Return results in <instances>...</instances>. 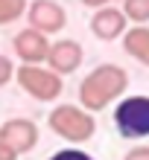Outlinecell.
<instances>
[{"label":"cell","mask_w":149,"mask_h":160,"mask_svg":"<svg viewBox=\"0 0 149 160\" xmlns=\"http://www.w3.org/2000/svg\"><path fill=\"white\" fill-rule=\"evenodd\" d=\"M79 3H82V6H88V9H94V12H97V9H105V6H111V0H79Z\"/></svg>","instance_id":"e0dca14e"},{"label":"cell","mask_w":149,"mask_h":160,"mask_svg":"<svg viewBox=\"0 0 149 160\" xmlns=\"http://www.w3.org/2000/svg\"><path fill=\"white\" fill-rule=\"evenodd\" d=\"M123 160H149V146H135V148H129Z\"/></svg>","instance_id":"9a60e30c"},{"label":"cell","mask_w":149,"mask_h":160,"mask_svg":"<svg viewBox=\"0 0 149 160\" xmlns=\"http://www.w3.org/2000/svg\"><path fill=\"white\" fill-rule=\"evenodd\" d=\"M24 12H29L26 0H0V26L15 23L18 18H24Z\"/></svg>","instance_id":"8fae6325"},{"label":"cell","mask_w":149,"mask_h":160,"mask_svg":"<svg viewBox=\"0 0 149 160\" xmlns=\"http://www.w3.org/2000/svg\"><path fill=\"white\" fill-rule=\"evenodd\" d=\"M114 125L120 137L126 140H143L149 137V96H126L117 102Z\"/></svg>","instance_id":"277c9868"},{"label":"cell","mask_w":149,"mask_h":160,"mask_svg":"<svg viewBox=\"0 0 149 160\" xmlns=\"http://www.w3.org/2000/svg\"><path fill=\"white\" fill-rule=\"evenodd\" d=\"M15 73H18V67L12 64V58H6V55H0V88H6L9 82L15 79Z\"/></svg>","instance_id":"4fadbf2b"},{"label":"cell","mask_w":149,"mask_h":160,"mask_svg":"<svg viewBox=\"0 0 149 160\" xmlns=\"http://www.w3.org/2000/svg\"><path fill=\"white\" fill-rule=\"evenodd\" d=\"M123 12L135 26L149 23V0H123Z\"/></svg>","instance_id":"7c38bea8"},{"label":"cell","mask_w":149,"mask_h":160,"mask_svg":"<svg viewBox=\"0 0 149 160\" xmlns=\"http://www.w3.org/2000/svg\"><path fill=\"white\" fill-rule=\"evenodd\" d=\"M129 88V73L117 64H99L88 73L79 84V105L91 111V114H99L105 111L114 99H120Z\"/></svg>","instance_id":"6da1fadb"},{"label":"cell","mask_w":149,"mask_h":160,"mask_svg":"<svg viewBox=\"0 0 149 160\" xmlns=\"http://www.w3.org/2000/svg\"><path fill=\"white\" fill-rule=\"evenodd\" d=\"M123 50L135 61H141L143 67H149V26H132V29H126Z\"/></svg>","instance_id":"30bf717a"},{"label":"cell","mask_w":149,"mask_h":160,"mask_svg":"<svg viewBox=\"0 0 149 160\" xmlns=\"http://www.w3.org/2000/svg\"><path fill=\"white\" fill-rule=\"evenodd\" d=\"M18 157H21V154H18L6 140H0V160H18Z\"/></svg>","instance_id":"2e32d148"},{"label":"cell","mask_w":149,"mask_h":160,"mask_svg":"<svg viewBox=\"0 0 149 160\" xmlns=\"http://www.w3.org/2000/svg\"><path fill=\"white\" fill-rule=\"evenodd\" d=\"M47 125L56 137L67 140L70 146H82L97 134V119L91 111L79 105H56L47 117Z\"/></svg>","instance_id":"7a4b0ae2"},{"label":"cell","mask_w":149,"mask_h":160,"mask_svg":"<svg viewBox=\"0 0 149 160\" xmlns=\"http://www.w3.org/2000/svg\"><path fill=\"white\" fill-rule=\"evenodd\" d=\"M0 140H6L18 154H29L38 146V125L32 119H24V117L6 119L0 125Z\"/></svg>","instance_id":"ba28073f"},{"label":"cell","mask_w":149,"mask_h":160,"mask_svg":"<svg viewBox=\"0 0 149 160\" xmlns=\"http://www.w3.org/2000/svg\"><path fill=\"white\" fill-rule=\"evenodd\" d=\"M50 160H94L88 152H82V148H61V152H56Z\"/></svg>","instance_id":"5bb4252c"},{"label":"cell","mask_w":149,"mask_h":160,"mask_svg":"<svg viewBox=\"0 0 149 160\" xmlns=\"http://www.w3.org/2000/svg\"><path fill=\"white\" fill-rule=\"evenodd\" d=\"M129 29V18L123 12V6H105V9H97L91 15V32L97 35L99 41H117L123 38Z\"/></svg>","instance_id":"9c48e42d"},{"label":"cell","mask_w":149,"mask_h":160,"mask_svg":"<svg viewBox=\"0 0 149 160\" xmlns=\"http://www.w3.org/2000/svg\"><path fill=\"white\" fill-rule=\"evenodd\" d=\"M82 58H85V50H82L79 41L73 38H61V41H53L50 47V55H47V67L59 76H70L82 67Z\"/></svg>","instance_id":"52a82bcc"},{"label":"cell","mask_w":149,"mask_h":160,"mask_svg":"<svg viewBox=\"0 0 149 160\" xmlns=\"http://www.w3.org/2000/svg\"><path fill=\"white\" fill-rule=\"evenodd\" d=\"M26 18H29L32 29H38L44 35H59L64 26H67V12H64V6H59L56 0H32Z\"/></svg>","instance_id":"5b68a950"},{"label":"cell","mask_w":149,"mask_h":160,"mask_svg":"<svg viewBox=\"0 0 149 160\" xmlns=\"http://www.w3.org/2000/svg\"><path fill=\"white\" fill-rule=\"evenodd\" d=\"M50 47L53 44L47 41V35L32 29V26L21 29L12 38V50H15L18 58H21V64H44L47 55H50Z\"/></svg>","instance_id":"8992f818"},{"label":"cell","mask_w":149,"mask_h":160,"mask_svg":"<svg viewBox=\"0 0 149 160\" xmlns=\"http://www.w3.org/2000/svg\"><path fill=\"white\" fill-rule=\"evenodd\" d=\"M15 82L21 84L24 93H29L38 102H56L64 90L61 76L53 73L50 67H41V64H21L15 73Z\"/></svg>","instance_id":"3957f363"}]
</instances>
